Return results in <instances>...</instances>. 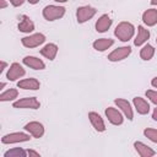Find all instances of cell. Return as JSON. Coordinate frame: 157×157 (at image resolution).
I'll return each mask as SVG.
<instances>
[{
	"label": "cell",
	"instance_id": "24",
	"mask_svg": "<svg viewBox=\"0 0 157 157\" xmlns=\"http://www.w3.org/2000/svg\"><path fill=\"white\" fill-rule=\"evenodd\" d=\"M18 96V91L16 88H9L7 91L1 92L0 94V102H10V101H15Z\"/></svg>",
	"mask_w": 157,
	"mask_h": 157
},
{
	"label": "cell",
	"instance_id": "14",
	"mask_svg": "<svg viewBox=\"0 0 157 157\" xmlns=\"http://www.w3.org/2000/svg\"><path fill=\"white\" fill-rule=\"evenodd\" d=\"M112 23H113V20L107 15V13H103L101 17H98V20L96 21V31L98 32V33H104V32H107L109 28H110V26H112Z\"/></svg>",
	"mask_w": 157,
	"mask_h": 157
},
{
	"label": "cell",
	"instance_id": "17",
	"mask_svg": "<svg viewBox=\"0 0 157 157\" xmlns=\"http://www.w3.org/2000/svg\"><path fill=\"white\" fill-rule=\"evenodd\" d=\"M132 104H134L135 110L139 114H141V115L148 114V112H150V104H148V102L145 98H142V97H134Z\"/></svg>",
	"mask_w": 157,
	"mask_h": 157
},
{
	"label": "cell",
	"instance_id": "2",
	"mask_svg": "<svg viewBox=\"0 0 157 157\" xmlns=\"http://www.w3.org/2000/svg\"><path fill=\"white\" fill-rule=\"evenodd\" d=\"M66 12V9L64 6H59V5H47L43 11L42 15L47 21H55L59 20L61 17H64Z\"/></svg>",
	"mask_w": 157,
	"mask_h": 157
},
{
	"label": "cell",
	"instance_id": "29",
	"mask_svg": "<svg viewBox=\"0 0 157 157\" xmlns=\"http://www.w3.org/2000/svg\"><path fill=\"white\" fill-rule=\"evenodd\" d=\"M27 155H28V156H34V157H39V156H40L39 152H37V151H34V150H27Z\"/></svg>",
	"mask_w": 157,
	"mask_h": 157
},
{
	"label": "cell",
	"instance_id": "28",
	"mask_svg": "<svg viewBox=\"0 0 157 157\" xmlns=\"http://www.w3.org/2000/svg\"><path fill=\"white\" fill-rule=\"evenodd\" d=\"M9 1H10V4H11L12 6H15V7L21 6V5L25 2V0H9Z\"/></svg>",
	"mask_w": 157,
	"mask_h": 157
},
{
	"label": "cell",
	"instance_id": "4",
	"mask_svg": "<svg viewBox=\"0 0 157 157\" xmlns=\"http://www.w3.org/2000/svg\"><path fill=\"white\" fill-rule=\"evenodd\" d=\"M45 42V36L43 33H33L29 36H26L21 39V43L25 48H37L40 44Z\"/></svg>",
	"mask_w": 157,
	"mask_h": 157
},
{
	"label": "cell",
	"instance_id": "27",
	"mask_svg": "<svg viewBox=\"0 0 157 157\" xmlns=\"http://www.w3.org/2000/svg\"><path fill=\"white\" fill-rule=\"evenodd\" d=\"M145 94L150 99L151 103H153L155 105H157V91H155V90H147Z\"/></svg>",
	"mask_w": 157,
	"mask_h": 157
},
{
	"label": "cell",
	"instance_id": "38",
	"mask_svg": "<svg viewBox=\"0 0 157 157\" xmlns=\"http://www.w3.org/2000/svg\"><path fill=\"white\" fill-rule=\"evenodd\" d=\"M156 43H157V38H156Z\"/></svg>",
	"mask_w": 157,
	"mask_h": 157
},
{
	"label": "cell",
	"instance_id": "11",
	"mask_svg": "<svg viewBox=\"0 0 157 157\" xmlns=\"http://www.w3.org/2000/svg\"><path fill=\"white\" fill-rule=\"evenodd\" d=\"M114 103L120 109V112L125 115V118L128 120H132L134 119V110H132V107H131L130 102H128L124 98H115L114 99Z\"/></svg>",
	"mask_w": 157,
	"mask_h": 157
},
{
	"label": "cell",
	"instance_id": "15",
	"mask_svg": "<svg viewBox=\"0 0 157 157\" xmlns=\"http://www.w3.org/2000/svg\"><path fill=\"white\" fill-rule=\"evenodd\" d=\"M17 29L22 33H31L34 31V22L29 18V16L27 15H22L21 20L17 25Z\"/></svg>",
	"mask_w": 157,
	"mask_h": 157
},
{
	"label": "cell",
	"instance_id": "22",
	"mask_svg": "<svg viewBox=\"0 0 157 157\" xmlns=\"http://www.w3.org/2000/svg\"><path fill=\"white\" fill-rule=\"evenodd\" d=\"M113 44H114V39H112V38H98L93 42L92 47L97 52H104V50L109 49Z\"/></svg>",
	"mask_w": 157,
	"mask_h": 157
},
{
	"label": "cell",
	"instance_id": "32",
	"mask_svg": "<svg viewBox=\"0 0 157 157\" xmlns=\"http://www.w3.org/2000/svg\"><path fill=\"white\" fill-rule=\"evenodd\" d=\"M151 86L153 88H157V76H155L152 80H151Z\"/></svg>",
	"mask_w": 157,
	"mask_h": 157
},
{
	"label": "cell",
	"instance_id": "13",
	"mask_svg": "<svg viewBox=\"0 0 157 157\" xmlns=\"http://www.w3.org/2000/svg\"><path fill=\"white\" fill-rule=\"evenodd\" d=\"M88 119H90V121H91V124H92V126L94 128L96 131H98V132L105 131L107 128H105L104 120L97 112H90L88 113Z\"/></svg>",
	"mask_w": 157,
	"mask_h": 157
},
{
	"label": "cell",
	"instance_id": "1",
	"mask_svg": "<svg viewBox=\"0 0 157 157\" xmlns=\"http://www.w3.org/2000/svg\"><path fill=\"white\" fill-rule=\"evenodd\" d=\"M114 34H115V37L119 40H121V42H129L134 37V34H135V26L131 22L121 21L115 27Z\"/></svg>",
	"mask_w": 157,
	"mask_h": 157
},
{
	"label": "cell",
	"instance_id": "19",
	"mask_svg": "<svg viewBox=\"0 0 157 157\" xmlns=\"http://www.w3.org/2000/svg\"><path fill=\"white\" fill-rule=\"evenodd\" d=\"M150 38V31L147 28H145L144 26H137V34L134 39V45L136 47H141L144 45Z\"/></svg>",
	"mask_w": 157,
	"mask_h": 157
},
{
	"label": "cell",
	"instance_id": "18",
	"mask_svg": "<svg viewBox=\"0 0 157 157\" xmlns=\"http://www.w3.org/2000/svg\"><path fill=\"white\" fill-rule=\"evenodd\" d=\"M134 148L137 152L139 156L141 157H152L156 155V151L153 148H151L150 146H147L146 144L141 142V141H135L134 142Z\"/></svg>",
	"mask_w": 157,
	"mask_h": 157
},
{
	"label": "cell",
	"instance_id": "7",
	"mask_svg": "<svg viewBox=\"0 0 157 157\" xmlns=\"http://www.w3.org/2000/svg\"><path fill=\"white\" fill-rule=\"evenodd\" d=\"M130 54H131V47H129V45L119 47V48L114 49L113 52H110V53L108 54V60L112 61V63L121 61V60L126 59Z\"/></svg>",
	"mask_w": 157,
	"mask_h": 157
},
{
	"label": "cell",
	"instance_id": "8",
	"mask_svg": "<svg viewBox=\"0 0 157 157\" xmlns=\"http://www.w3.org/2000/svg\"><path fill=\"white\" fill-rule=\"evenodd\" d=\"M26 74V70L23 69V66L18 63H12L9 69H7V72H6V78L9 81H16L18 78H21L22 76H25Z\"/></svg>",
	"mask_w": 157,
	"mask_h": 157
},
{
	"label": "cell",
	"instance_id": "35",
	"mask_svg": "<svg viewBox=\"0 0 157 157\" xmlns=\"http://www.w3.org/2000/svg\"><path fill=\"white\" fill-rule=\"evenodd\" d=\"M5 86H6V82H1V83H0V90H4Z\"/></svg>",
	"mask_w": 157,
	"mask_h": 157
},
{
	"label": "cell",
	"instance_id": "3",
	"mask_svg": "<svg viewBox=\"0 0 157 157\" xmlns=\"http://www.w3.org/2000/svg\"><path fill=\"white\" fill-rule=\"evenodd\" d=\"M32 135L29 132H21V131H16V132H10L6 134L1 137V142L5 145H11V144H18V142H27L29 141L32 137Z\"/></svg>",
	"mask_w": 157,
	"mask_h": 157
},
{
	"label": "cell",
	"instance_id": "21",
	"mask_svg": "<svg viewBox=\"0 0 157 157\" xmlns=\"http://www.w3.org/2000/svg\"><path fill=\"white\" fill-rule=\"evenodd\" d=\"M58 50H59V48L55 43H48L40 49V54L48 60H54L58 54Z\"/></svg>",
	"mask_w": 157,
	"mask_h": 157
},
{
	"label": "cell",
	"instance_id": "26",
	"mask_svg": "<svg viewBox=\"0 0 157 157\" xmlns=\"http://www.w3.org/2000/svg\"><path fill=\"white\" fill-rule=\"evenodd\" d=\"M144 135L152 142L157 144V129H153V128H146L144 130Z\"/></svg>",
	"mask_w": 157,
	"mask_h": 157
},
{
	"label": "cell",
	"instance_id": "36",
	"mask_svg": "<svg viewBox=\"0 0 157 157\" xmlns=\"http://www.w3.org/2000/svg\"><path fill=\"white\" fill-rule=\"evenodd\" d=\"M150 2H151V5H153V6H157V0H151Z\"/></svg>",
	"mask_w": 157,
	"mask_h": 157
},
{
	"label": "cell",
	"instance_id": "37",
	"mask_svg": "<svg viewBox=\"0 0 157 157\" xmlns=\"http://www.w3.org/2000/svg\"><path fill=\"white\" fill-rule=\"evenodd\" d=\"M54 1H56V2H60V4H63V2H66V1H69V0H54Z\"/></svg>",
	"mask_w": 157,
	"mask_h": 157
},
{
	"label": "cell",
	"instance_id": "23",
	"mask_svg": "<svg viewBox=\"0 0 157 157\" xmlns=\"http://www.w3.org/2000/svg\"><path fill=\"white\" fill-rule=\"evenodd\" d=\"M153 55H155V48H153V45H151V44H145L142 48H141V50H140V58L142 59V60H145V61H148V60H151L152 58H153Z\"/></svg>",
	"mask_w": 157,
	"mask_h": 157
},
{
	"label": "cell",
	"instance_id": "31",
	"mask_svg": "<svg viewBox=\"0 0 157 157\" xmlns=\"http://www.w3.org/2000/svg\"><path fill=\"white\" fill-rule=\"evenodd\" d=\"M6 67H7V63L2 60V61H1V69H0V74H2V72H4V70H5Z\"/></svg>",
	"mask_w": 157,
	"mask_h": 157
},
{
	"label": "cell",
	"instance_id": "33",
	"mask_svg": "<svg viewBox=\"0 0 157 157\" xmlns=\"http://www.w3.org/2000/svg\"><path fill=\"white\" fill-rule=\"evenodd\" d=\"M152 119H153L155 121H157V105H156V108H155L153 112H152Z\"/></svg>",
	"mask_w": 157,
	"mask_h": 157
},
{
	"label": "cell",
	"instance_id": "16",
	"mask_svg": "<svg viewBox=\"0 0 157 157\" xmlns=\"http://www.w3.org/2000/svg\"><path fill=\"white\" fill-rule=\"evenodd\" d=\"M17 87L22 88V90H31V91H37L40 87V82L34 78V77H28V78H23L17 82Z\"/></svg>",
	"mask_w": 157,
	"mask_h": 157
},
{
	"label": "cell",
	"instance_id": "10",
	"mask_svg": "<svg viewBox=\"0 0 157 157\" xmlns=\"http://www.w3.org/2000/svg\"><path fill=\"white\" fill-rule=\"evenodd\" d=\"M23 129L34 139H40L44 135V125L39 121H29L23 126Z\"/></svg>",
	"mask_w": 157,
	"mask_h": 157
},
{
	"label": "cell",
	"instance_id": "6",
	"mask_svg": "<svg viewBox=\"0 0 157 157\" xmlns=\"http://www.w3.org/2000/svg\"><path fill=\"white\" fill-rule=\"evenodd\" d=\"M12 105L17 109H38L40 107V102L36 97H25L15 101Z\"/></svg>",
	"mask_w": 157,
	"mask_h": 157
},
{
	"label": "cell",
	"instance_id": "5",
	"mask_svg": "<svg viewBox=\"0 0 157 157\" xmlns=\"http://www.w3.org/2000/svg\"><path fill=\"white\" fill-rule=\"evenodd\" d=\"M96 13H97V10L90 5L80 6L76 10V20L78 23H85V22L90 21Z\"/></svg>",
	"mask_w": 157,
	"mask_h": 157
},
{
	"label": "cell",
	"instance_id": "25",
	"mask_svg": "<svg viewBox=\"0 0 157 157\" xmlns=\"http://www.w3.org/2000/svg\"><path fill=\"white\" fill-rule=\"evenodd\" d=\"M26 156H27V151L21 147L10 148L4 153V157H26Z\"/></svg>",
	"mask_w": 157,
	"mask_h": 157
},
{
	"label": "cell",
	"instance_id": "9",
	"mask_svg": "<svg viewBox=\"0 0 157 157\" xmlns=\"http://www.w3.org/2000/svg\"><path fill=\"white\" fill-rule=\"evenodd\" d=\"M105 117L108 121L113 125H121L124 123V117L120 112V109H117L114 107H108L105 108Z\"/></svg>",
	"mask_w": 157,
	"mask_h": 157
},
{
	"label": "cell",
	"instance_id": "34",
	"mask_svg": "<svg viewBox=\"0 0 157 157\" xmlns=\"http://www.w3.org/2000/svg\"><path fill=\"white\" fill-rule=\"evenodd\" d=\"M26 1H28L31 5H36V4H38V2H39V0H26Z\"/></svg>",
	"mask_w": 157,
	"mask_h": 157
},
{
	"label": "cell",
	"instance_id": "20",
	"mask_svg": "<svg viewBox=\"0 0 157 157\" xmlns=\"http://www.w3.org/2000/svg\"><path fill=\"white\" fill-rule=\"evenodd\" d=\"M142 22L147 27H153L157 25V9H147L142 13Z\"/></svg>",
	"mask_w": 157,
	"mask_h": 157
},
{
	"label": "cell",
	"instance_id": "30",
	"mask_svg": "<svg viewBox=\"0 0 157 157\" xmlns=\"http://www.w3.org/2000/svg\"><path fill=\"white\" fill-rule=\"evenodd\" d=\"M6 7H7V1L6 0H0V9L4 10Z\"/></svg>",
	"mask_w": 157,
	"mask_h": 157
},
{
	"label": "cell",
	"instance_id": "12",
	"mask_svg": "<svg viewBox=\"0 0 157 157\" xmlns=\"http://www.w3.org/2000/svg\"><path fill=\"white\" fill-rule=\"evenodd\" d=\"M22 63H23L26 66H28V67H31V69H33V70H44V69H45L44 61H43L42 59L37 58V56H33V55H27V56H25V58L22 59Z\"/></svg>",
	"mask_w": 157,
	"mask_h": 157
}]
</instances>
